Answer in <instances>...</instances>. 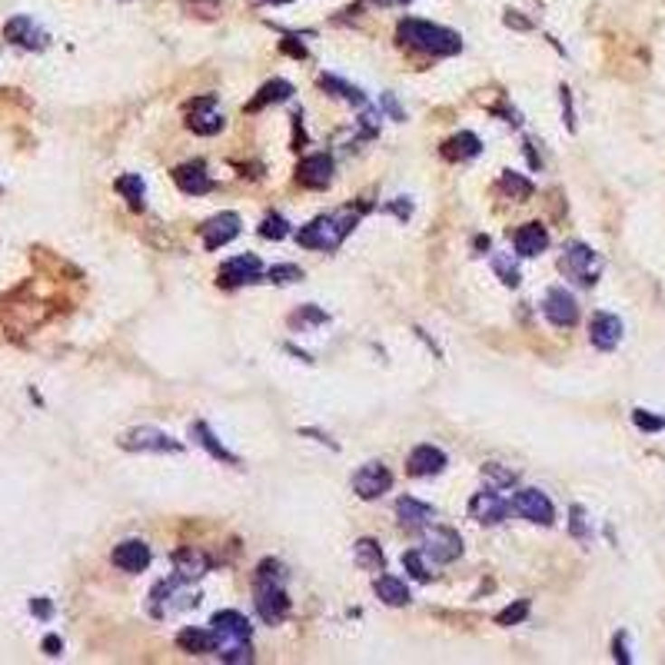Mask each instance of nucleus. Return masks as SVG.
Wrapping results in <instances>:
<instances>
[{"mask_svg":"<svg viewBox=\"0 0 665 665\" xmlns=\"http://www.w3.org/2000/svg\"><path fill=\"white\" fill-rule=\"evenodd\" d=\"M543 313H546V319L559 329L575 327V319H579V303H575V297L565 287H553L543 299Z\"/></svg>","mask_w":665,"mask_h":665,"instance_id":"obj_8","label":"nucleus"},{"mask_svg":"<svg viewBox=\"0 0 665 665\" xmlns=\"http://www.w3.org/2000/svg\"><path fill=\"white\" fill-rule=\"evenodd\" d=\"M480 150H482L480 137H476V133H470V130L456 133L452 140H446V144H442V154L450 157V160H472V157H480Z\"/></svg>","mask_w":665,"mask_h":665,"instance_id":"obj_23","label":"nucleus"},{"mask_svg":"<svg viewBox=\"0 0 665 665\" xmlns=\"http://www.w3.org/2000/svg\"><path fill=\"white\" fill-rule=\"evenodd\" d=\"M333 170H337V166H333V157L313 154L297 166V180L303 186H309V190H323V186L333 184Z\"/></svg>","mask_w":665,"mask_h":665,"instance_id":"obj_16","label":"nucleus"},{"mask_svg":"<svg viewBox=\"0 0 665 665\" xmlns=\"http://www.w3.org/2000/svg\"><path fill=\"white\" fill-rule=\"evenodd\" d=\"M113 186H117V194H123L127 200H130L133 210H144L147 186H144V180H140V176H137V174H127V176H120V180H117Z\"/></svg>","mask_w":665,"mask_h":665,"instance_id":"obj_29","label":"nucleus"},{"mask_svg":"<svg viewBox=\"0 0 665 665\" xmlns=\"http://www.w3.org/2000/svg\"><path fill=\"white\" fill-rule=\"evenodd\" d=\"M174 565H176V575L184 579V583H194V579H200V575L206 573V556L196 553V549H180V553L174 556Z\"/></svg>","mask_w":665,"mask_h":665,"instance_id":"obj_25","label":"nucleus"},{"mask_svg":"<svg viewBox=\"0 0 665 665\" xmlns=\"http://www.w3.org/2000/svg\"><path fill=\"white\" fill-rule=\"evenodd\" d=\"M526 615H529V603H526V599H519L516 605L502 609V613L496 615V622H499V625H516V622H522Z\"/></svg>","mask_w":665,"mask_h":665,"instance_id":"obj_38","label":"nucleus"},{"mask_svg":"<svg viewBox=\"0 0 665 665\" xmlns=\"http://www.w3.org/2000/svg\"><path fill=\"white\" fill-rule=\"evenodd\" d=\"M632 423L639 426V430H645V432L665 430V420H662V416H652L649 410H632Z\"/></svg>","mask_w":665,"mask_h":665,"instance_id":"obj_39","label":"nucleus"},{"mask_svg":"<svg viewBox=\"0 0 665 665\" xmlns=\"http://www.w3.org/2000/svg\"><path fill=\"white\" fill-rule=\"evenodd\" d=\"M373 593H376L386 605H406L410 603V589H406V583L396 579V575H376Z\"/></svg>","mask_w":665,"mask_h":665,"instance_id":"obj_24","label":"nucleus"},{"mask_svg":"<svg viewBox=\"0 0 665 665\" xmlns=\"http://www.w3.org/2000/svg\"><path fill=\"white\" fill-rule=\"evenodd\" d=\"M512 246H516V253L529 260V256H539L549 246V233H546L543 223H522L512 233Z\"/></svg>","mask_w":665,"mask_h":665,"instance_id":"obj_19","label":"nucleus"},{"mask_svg":"<svg viewBox=\"0 0 665 665\" xmlns=\"http://www.w3.org/2000/svg\"><path fill=\"white\" fill-rule=\"evenodd\" d=\"M613 649H615V662H622V665H629V662H632V655L625 652V635H615Z\"/></svg>","mask_w":665,"mask_h":665,"instance_id":"obj_40","label":"nucleus"},{"mask_svg":"<svg viewBox=\"0 0 665 665\" xmlns=\"http://www.w3.org/2000/svg\"><path fill=\"white\" fill-rule=\"evenodd\" d=\"M186 127L194 133H200V137H214V133L223 130V113L216 110L214 97H200V100L190 107V113H186Z\"/></svg>","mask_w":665,"mask_h":665,"instance_id":"obj_13","label":"nucleus"},{"mask_svg":"<svg viewBox=\"0 0 665 665\" xmlns=\"http://www.w3.org/2000/svg\"><path fill=\"white\" fill-rule=\"evenodd\" d=\"M113 565L120 569V573H144L147 565H150V546L144 539H123L117 549H113Z\"/></svg>","mask_w":665,"mask_h":665,"instance_id":"obj_15","label":"nucleus"},{"mask_svg":"<svg viewBox=\"0 0 665 665\" xmlns=\"http://www.w3.org/2000/svg\"><path fill=\"white\" fill-rule=\"evenodd\" d=\"M559 270H563L565 277L575 280L579 287H593L599 273H603V260L595 253L593 246L585 243H569L559 256Z\"/></svg>","mask_w":665,"mask_h":665,"instance_id":"obj_4","label":"nucleus"},{"mask_svg":"<svg viewBox=\"0 0 665 665\" xmlns=\"http://www.w3.org/2000/svg\"><path fill=\"white\" fill-rule=\"evenodd\" d=\"M61 649H63V642L57 635H47V639H43V652L47 655H61Z\"/></svg>","mask_w":665,"mask_h":665,"instance_id":"obj_41","label":"nucleus"},{"mask_svg":"<svg viewBox=\"0 0 665 665\" xmlns=\"http://www.w3.org/2000/svg\"><path fill=\"white\" fill-rule=\"evenodd\" d=\"M512 509L519 512L522 519L539 522V526H553V519H556L553 502H549V496L539 489H519L512 496Z\"/></svg>","mask_w":665,"mask_h":665,"instance_id":"obj_9","label":"nucleus"},{"mask_svg":"<svg viewBox=\"0 0 665 665\" xmlns=\"http://www.w3.org/2000/svg\"><path fill=\"white\" fill-rule=\"evenodd\" d=\"M200 236H204L206 250H220V246H226L230 240H236V236H240V216H236V214L210 216V220L200 226Z\"/></svg>","mask_w":665,"mask_h":665,"instance_id":"obj_12","label":"nucleus"},{"mask_svg":"<svg viewBox=\"0 0 665 665\" xmlns=\"http://www.w3.org/2000/svg\"><path fill=\"white\" fill-rule=\"evenodd\" d=\"M499 190L506 196H512V200H529V196H532L529 180H526V176H519V174H512V170H506V174H502Z\"/></svg>","mask_w":665,"mask_h":665,"instance_id":"obj_31","label":"nucleus"},{"mask_svg":"<svg viewBox=\"0 0 665 665\" xmlns=\"http://www.w3.org/2000/svg\"><path fill=\"white\" fill-rule=\"evenodd\" d=\"M573 532L575 536H585V522H583V509L573 506Z\"/></svg>","mask_w":665,"mask_h":665,"instance_id":"obj_43","label":"nucleus"},{"mask_svg":"<svg viewBox=\"0 0 665 665\" xmlns=\"http://www.w3.org/2000/svg\"><path fill=\"white\" fill-rule=\"evenodd\" d=\"M396 516H399V526H403V529H423V526H430V522L436 519L432 506H426V502H420V499H410V496L396 502Z\"/></svg>","mask_w":665,"mask_h":665,"instance_id":"obj_21","label":"nucleus"},{"mask_svg":"<svg viewBox=\"0 0 665 665\" xmlns=\"http://www.w3.org/2000/svg\"><path fill=\"white\" fill-rule=\"evenodd\" d=\"M31 609H33V615H41V619H51V603H47V599H33Z\"/></svg>","mask_w":665,"mask_h":665,"instance_id":"obj_42","label":"nucleus"},{"mask_svg":"<svg viewBox=\"0 0 665 665\" xmlns=\"http://www.w3.org/2000/svg\"><path fill=\"white\" fill-rule=\"evenodd\" d=\"M123 450L133 452H180V442L170 440L166 432L154 430V426H140V430H130L120 440Z\"/></svg>","mask_w":665,"mask_h":665,"instance_id":"obj_10","label":"nucleus"},{"mask_svg":"<svg viewBox=\"0 0 665 665\" xmlns=\"http://www.w3.org/2000/svg\"><path fill=\"white\" fill-rule=\"evenodd\" d=\"M253 4H290V0H253Z\"/></svg>","mask_w":665,"mask_h":665,"instance_id":"obj_46","label":"nucleus"},{"mask_svg":"<svg viewBox=\"0 0 665 665\" xmlns=\"http://www.w3.org/2000/svg\"><path fill=\"white\" fill-rule=\"evenodd\" d=\"M403 565H406V573L413 575V579H420V583H430V565H426V559H423L420 549H410V553H403Z\"/></svg>","mask_w":665,"mask_h":665,"instance_id":"obj_33","label":"nucleus"},{"mask_svg":"<svg viewBox=\"0 0 665 665\" xmlns=\"http://www.w3.org/2000/svg\"><path fill=\"white\" fill-rule=\"evenodd\" d=\"M260 277H263V263H260L253 253H243V256L226 260V263L220 266L216 283L226 290H236V287H246V283H256Z\"/></svg>","mask_w":665,"mask_h":665,"instance_id":"obj_5","label":"nucleus"},{"mask_svg":"<svg viewBox=\"0 0 665 665\" xmlns=\"http://www.w3.org/2000/svg\"><path fill=\"white\" fill-rule=\"evenodd\" d=\"M589 339H593L595 349L603 353H613L622 339V319L613 317V313H595L593 323H589Z\"/></svg>","mask_w":665,"mask_h":665,"instance_id":"obj_17","label":"nucleus"},{"mask_svg":"<svg viewBox=\"0 0 665 665\" xmlns=\"http://www.w3.org/2000/svg\"><path fill=\"white\" fill-rule=\"evenodd\" d=\"M396 37L399 43H406L420 53H430V57H452V53L462 51L460 33L430 21H403L396 27Z\"/></svg>","mask_w":665,"mask_h":665,"instance_id":"obj_2","label":"nucleus"},{"mask_svg":"<svg viewBox=\"0 0 665 665\" xmlns=\"http://www.w3.org/2000/svg\"><path fill=\"white\" fill-rule=\"evenodd\" d=\"M373 7H403V4H413V0H366Z\"/></svg>","mask_w":665,"mask_h":665,"instance_id":"obj_44","label":"nucleus"},{"mask_svg":"<svg viewBox=\"0 0 665 665\" xmlns=\"http://www.w3.org/2000/svg\"><path fill=\"white\" fill-rule=\"evenodd\" d=\"M410 472L413 476H436V472L446 470V452L440 450V446H416V450L410 452Z\"/></svg>","mask_w":665,"mask_h":665,"instance_id":"obj_20","label":"nucleus"},{"mask_svg":"<svg viewBox=\"0 0 665 665\" xmlns=\"http://www.w3.org/2000/svg\"><path fill=\"white\" fill-rule=\"evenodd\" d=\"M174 184L184 190L186 196H204L214 190V180L206 176V166L204 164H184L174 170Z\"/></svg>","mask_w":665,"mask_h":665,"instance_id":"obj_18","label":"nucleus"},{"mask_svg":"<svg viewBox=\"0 0 665 665\" xmlns=\"http://www.w3.org/2000/svg\"><path fill=\"white\" fill-rule=\"evenodd\" d=\"M353 556H356L359 569H366V573H383V565H386V556H383L379 543H373V539H359L353 546Z\"/></svg>","mask_w":665,"mask_h":665,"instance_id":"obj_26","label":"nucleus"},{"mask_svg":"<svg viewBox=\"0 0 665 665\" xmlns=\"http://www.w3.org/2000/svg\"><path fill=\"white\" fill-rule=\"evenodd\" d=\"M393 486V472L383 466V462H366L353 472V489H356L359 499H379L383 492H389Z\"/></svg>","mask_w":665,"mask_h":665,"instance_id":"obj_6","label":"nucleus"},{"mask_svg":"<svg viewBox=\"0 0 665 665\" xmlns=\"http://www.w3.org/2000/svg\"><path fill=\"white\" fill-rule=\"evenodd\" d=\"M4 37L11 43H17V47H24V51H43L47 47V31H43L41 24H33V17H27V14H17V17H11V21L4 24Z\"/></svg>","mask_w":665,"mask_h":665,"instance_id":"obj_7","label":"nucleus"},{"mask_svg":"<svg viewBox=\"0 0 665 665\" xmlns=\"http://www.w3.org/2000/svg\"><path fill=\"white\" fill-rule=\"evenodd\" d=\"M319 87H323L327 93H333V97H339V100L356 103V107L363 103V90L353 87V83H347V81H339V77H333V73H323V77H319Z\"/></svg>","mask_w":665,"mask_h":665,"instance_id":"obj_28","label":"nucleus"},{"mask_svg":"<svg viewBox=\"0 0 665 665\" xmlns=\"http://www.w3.org/2000/svg\"><path fill=\"white\" fill-rule=\"evenodd\" d=\"M253 603L260 619L270 625H280L290 615V599H287V589H283V565L273 563V559L260 563V569H256Z\"/></svg>","mask_w":665,"mask_h":665,"instance_id":"obj_1","label":"nucleus"},{"mask_svg":"<svg viewBox=\"0 0 665 665\" xmlns=\"http://www.w3.org/2000/svg\"><path fill=\"white\" fill-rule=\"evenodd\" d=\"M359 214L353 210H337V214H327V216H317L313 223H307L303 230L297 233L299 246H307V250H337L349 233H353V226H356Z\"/></svg>","mask_w":665,"mask_h":665,"instance_id":"obj_3","label":"nucleus"},{"mask_svg":"<svg viewBox=\"0 0 665 665\" xmlns=\"http://www.w3.org/2000/svg\"><path fill=\"white\" fill-rule=\"evenodd\" d=\"M266 277L273 280V283H297V280H303V270H299L297 263H277V266H270Z\"/></svg>","mask_w":665,"mask_h":665,"instance_id":"obj_36","label":"nucleus"},{"mask_svg":"<svg viewBox=\"0 0 665 665\" xmlns=\"http://www.w3.org/2000/svg\"><path fill=\"white\" fill-rule=\"evenodd\" d=\"M492 270L499 273L506 287H519V270H516V266H509V260H506V256H492Z\"/></svg>","mask_w":665,"mask_h":665,"instance_id":"obj_37","label":"nucleus"},{"mask_svg":"<svg viewBox=\"0 0 665 665\" xmlns=\"http://www.w3.org/2000/svg\"><path fill=\"white\" fill-rule=\"evenodd\" d=\"M516 476H519V472L506 470V466H499V462H486V466H482V480L496 482V486H512V482H516Z\"/></svg>","mask_w":665,"mask_h":665,"instance_id":"obj_35","label":"nucleus"},{"mask_svg":"<svg viewBox=\"0 0 665 665\" xmlns=\"http://www.w3.org/2000/svg\"><path fill=\"white\" fill-rule=\"evenodd\" d=\"M506 516H509V502L496 492H476L470 499V519L482 522V526H499Z\"/></svg>","mask_w":665,"mask_h":665,"instance_id":"obj_14","label":"nucleus"},{"mask_svg":"<svg viewBox=\"0 0 665 665\" xmlns=\"http://www.w3.org/2000/svg\"><path fill=\"white\" fill-rule=\"evenodd\" d=\"M290 93H293V83H287V81L263 83V87H260V93H256L253 100H250V110H263V107H270V103L290 100Z\"/></svg>","mask_w":665,"mask_h":665,"instance_id":"obj_27","label":"nucleus"},{"mask_svg":"<svg viewBox=\"0 0 665 665\" xmlns=\"http://www.w3.org/2000/svg\"><path fill=\"white\" fill-rule=\"evenodd\" d=\"M426 556H432V563H452L462 556V539L456 529H446V526H432L426 532Z\"/></svg>","mask_w":665,"mask_h":665,"instance_id":"obj_11","label":"nucleus"},{"mask_svg":"<svg viewBox=\"0 0 665 665\" xmlns=\"http://www.w3.org/2000/svg\"><path fill=\"white\" fill-rule=\"evenodd\" d=\"M287 233H290V223L280 214L263 216V223H260V236H263V240H283Z\"/></svg>","mask_w":665,"mask_h":665,"instance_id":"obj_34","label":"nucleus"},{"mask_svg":"<svg viewBox=\"0 0 665 665\" xmlns=\"http://www.w3.org/2000/svg\"><path fill=\"white\" fill-rule=\"evenodd\" d=\"M323 323H327V313H323L319 307H313V303H309V307H299L297 313L290 317V327H299V329L323 327Z\"/></svg>","mask_w":665,"mask_h":665,"instance_id":"obj_32","label":"nucleus"},{"mask_svg":"<svg viewBox=\"0 0 665 665\" xmlns=\"http://www.w3.org/2000/svg\"><path fill=\"white\" fill-rule=\"evenodd\" d=\"M283 51L293 53V57H307V51H303V47H297V43H293V37H287V41H283Z\"/></svg>","mask_w":665,"mask_h":665,"instance_id":"obj_45","label":"nucleus"},{"mask_svg":"<svg viewBox=\"0 0 665 665\" xmlns=\"http://www.w3.org/2000/svg\"><path fill=\"white\" fill-rule=\"evenodd\" d=\"M176 645L190 655H206L216 649V635L214 629H184V632L176 635Z\"/></svg>","mask_w":665,"mask_h":665,"instance_id":"obj_22","label":"nucleus"},{"mask_svg":"<svg viewBox=\"0 0 665 665\" xmlns=\"http://www.w3.org/2000/svg\"><path fill=\"white\" fill-rule=\"evenodd\" d=\"M194 436H196V442H200V446H204V450H210V456H216V460H223V462H230V466H236V456L233 452H226L223 446H220V442H216V436L210 430H206L204 423H196L194 426Z\"/></svg>","mask_w":665,"mask_h":665,"instance_id":"obj_30","label":"nucleus"}]
</instances>
